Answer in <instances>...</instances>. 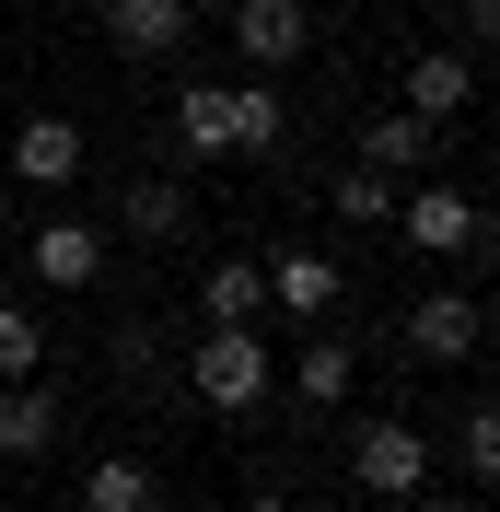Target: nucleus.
<instances>
[{
    "mask_svg": "<svg viewBox=\"0 0 500 512\" xmlns=\"http://www.w3.org/2000/svg\"><path fill=\"white\" fill-rule=\"evenodd\" d=\"M396 233H407V256H466V268H489V210L454 175H407L396 187Z\"/></svg>",
    "mask_w": 500,
    "mask_h": 512,
    "instance_id": "nucleus-1",
    "label": "nucleus"
},
{
    "mask_svg": "<svg viewBox=\"0 0 500 512\" xmlns=\"http://www.w3.org/2000/svg\"><path fill=\"white\" fill-rule=\"evenodd\" d=\"M187 384H198V408L256 419L268 396H280V361H268V338H256V326H210V338H198V361H187Z\"/></svg>",
    "mask_w": 500,
    "mask_h": 512,
    "instance_id": "nucleus-2",
    "label": "nucleus"
},
{
    "mask_svg": "<svg viewBox=\"0 0 500 512\" xmlns=\"http://www.w3.org/2000/svg\"><path fill=\"white\" fill-rule=\"evenodd\" d=\"M349 489H373V501H419V489H431V443H419L407 419H361V431H349Z\"/></svg>",
    "mask_w": 500,
    "mask_h": 512,
    "instance_id": "nucleus-3",
    "label": "nucleus"
},
{
    "mask_svg": "<svg viewBox=\"0 0 500 512\" xmlns=\"http://www.w3.org/2000/svg\"><path fill=\"white\" fill-rule=\"evenodd\" d=\"M477 338H489V303H477V291H419V303H407V350L431 361V373H454V361H477Z\"/></svg>",
    "mask_w": 500,
    "mask_h": 512,
    "instance_id": "nucleus-4",
    "label": "nucleus"
},
{
    "mask_svg": "<svg viewBox=\"0 0 500 512\" xmlns=\"http://www.w3.org/2000/svg\"><path fill=\"white\" fill-rule=\"evenodd\" d=\"M175 152L187 163H245V82H187L175 94Z\"/></svg>",
    "mask_w": 500,
    "mask_h": 512,
    "instance_id": "nucleus-5",
    "label": "nucleus"
},
{
    "mask_svg": "<svg viewBox=\"0 0 500 512\" xmlns=\"http://www.w3.org/2000/svg\"><path fill=\"white\" fill-rule=\"evenodd\" d=\"M24 268H35L47 291H94V280H105V222H82V210L35 222V233H24Z\"/></svg>",
    "mask_w": 500,
    "mask_h": 512,
    "instance_id": "nucleus-6",
    "label": "nucleus"
},
{
    "mask_svg": "<svg viewBox=\"0 0 500 512\" xmlns=\"http://www.w3.org/2000/svg\"><path fill=\"white\" fill-rule=\"evenodd\" d=\"M70 175H82V128L70 117H12V187L70 198Z\"/></svg>",
    "mask_w": 500,
    "mask_h": 512,
    "instance_id": "nucleus-7",
    "label": "nucleus"
},
{
    "mask_svg": "<svg viewBox=\"0 0 500 512\" xmlns=\"http://www.w3.org/2000/svg\"><path fill=\"white\" fill-rule=\"evenodd\" d=\"M233 47H245V70H291L314 47V12L303 0H233Z\"/></svg>",
    "mask_w": 500,
    "mask_h": 512,
    "instance_id": "nucleus-8",
    "label": "nucleus"
},
{
    "mask_svg": "<svg viewBox=\"0 0 500 512\" xmlns=\"http://www.w3.org/2000/svg\"><path fill=\"white\" fill-rule=\"evenodd\" d=\"M117 222H128V245H187L198 233V187L187 175H140V187L117 198Z\"/></svg>",
    "mask_w": 500,
    "mask_h": 512,
    "instance_id": "nucleus-9",
    "label": "nucleus"
},
{
    "mask_svg": "<svg viewBox=\"0 0 500 512\" xmlns=\"http://www.w3.org/2000/svg\"><path fill=\"white\" fill-rule=\"evenodd\" d=\"M187 0H105V47H117V59H175V47H187Z\"/></svg>",
    "mask_w": 500,
    "mask_h": 512,
    "instance_id": "nucleus-10",
    "label": "nucleus"
},
{
    "mask_svg": "<svg viewBox=\"0 0 500 512\" xmlns=\"http://www.w3.org/2000/svg\"><path fill=\"white\" fill-rule=\"evenodd\" d=\"M268 303H280V315H303V326H326V315L349 303V291H338V256H314V245L268 256Z\"/></svg>",
    "mask_w": 500,
    "mask_h": 512,
    "instance_id": "nucleus-11",
    "label": "nucleus"
},
{
    "mask_svg": "<svg viewBox=\"0 0 500 512\" xmlns=\"http://www.w3.org/2000/svg\"><path fill=\"white\" fill-rule=\"evenodd\" d=\"M466 105H477V59H466V47H419V59H407V117H466Z\"/></svg>",
    "mask_w": 500,
    "mask_h": 512,
    "instance_id": "nucleus-12",
    "label": "nucleus"
},
{
    "mask_svg": "<svg viewBox=\"0 0 500 512\" xmlns=\"http://www.w3.org/2000/svg\"><path fill=\"white\" fill-rule=\"evenodd\" d=\"M35 454H59V396L47 384H0V466H35Z\"/></svg>",
    "mask_w": 500,
    "mask_h": 512,
    "instance_id": "nucleus-13",
    "label": "nucleus"
},
{
    "mask_svg": "<svg viewBox=\"0 0 500 512\" xmlns=\"http://www.w3.org/2000/svg\"><path fill=\"white\" fill-rule=\"evenodd\" d=\"M198 315L210 326H256L268 315V256H210L198 268Z\"/></svg>",
    "mask_w": 500,
    "mask_h": 512,
    "instance_id": "nucleus-14",
    "label": "nucleus"
},
{
    "mask_svg": "<svg viewBox=\"0 0 500 512\" xmlns=\"http://www.w3.org/2000/svg\"><path fill=\"white\" fill-rule=\"evenodd\" d=\"M431 140H442V128L396 105V117H361V152H349V163H373V175H396V187H407V175H431Z\"/></svg>",
    "mask_w": 500,
    "mask_h": 512,
    "instance_id": "nucleus-15",
    "label": "nucleus"
},
{
    "mask_svg": "<svg viewBox=\"0 0 500 512\" xmlns=\"http://www.w3.org/2000/svg\"><path fill=\"white\" fill-rule=\"evenodd\" d=\"M82 512H163V478L140 454H94L82 466Z\"/></svg>",
    "mask_w": 500,
    "mask_h": 512,
    "instance_id": "nucleus-16",
    "label": "nucleus"
},
{
    "mask_svg": "<svg viewBox=\"0 0 500 512\" xmlns=\"http://www.w3.org/2000/svg\"><path fill=\"white\" fill-rule=\"evenodd\" d=\"M349 373H361V361H349V338H338V326H314V338H303V361H291V396L338 408V396H349Z\"/></svg>",
    "mask_w": 500,
    "mask_h": 512,
    "instance_id": "nucleus-17",
    "label": "nucleus"
},
{
    "mask_svg": "<svg viewBox=\"0 0 500 512\" xmlns=\"http://www.w3.org/2000/svg\"><path fill=\"white\" fill-rule=\"evenodd\" d=\"M326 210H338V222H396V175H373V163H338V187H326Z\"/></svg>",
    "mask_w": 500,
    "mask_h": 512,
    "instance_id": "nucleus-18",
    "label": "nucleus"
},
{
    "mask_svg": "<svg viewBox=\"0 0 500 512\" xmlns=\"http://www.w3.org/2000/svg\"><path fill=\"white\" fill-rule=\"evenodd\" d=\"M280 140H291V105H280V82L256 70V82H245V163H268Z\"/></svg>",
    "mask_w": 500,
    "mask_h": 512,
    "instance_id": "nucleus-19",
    "label": "nucleus"
},
{
    "mask_svg": "<svg viewBox=\"0 0 500 512\" xmlns=\"http://www.w3.org/2000/svg\"><path fill=\"white\" fill-rule=\"evenodd\" d=\"M35 361H47V326H35L24 303H0V384H24Z\"/></svg>",
    "mask_w": 500,
    "mask_h": 512,
    "instance_id": "nucleus-20",
    "label": "nucleus"
},
{
    "mask_svg": "<svg viewBox=\"0 0 500 512\" xmlns=\"http://www.w3.org/2000/svg\"><path fill=\"white\" fill-rule=\"evenodd\" d=\"M454 466H466L477 489L500 478V419H489V408H466V431H454Z\"/></svg>",
    "mask_w": 500,
    "mask_h": 512,
    "instance_id": "nucleus-21",
    "label": "nucleus"
},
{
    "mask_svg": "<svg viewBox=\"0 0 500 512\" xmlns=\"http://www.w3.org/2000/svg\"><path fill=\"white\" fill-rule=\"evenodd\" d=\"M454 35H466V47H489V35H500V0H454Z\"/></svg>",
    "mask_w": 500,
    "mask_h": 512,
    "instance_id": "nucleus-22",
    "label": "nucleus"
},
{
    "mask_svg": "<svg viewBox=\"0 0 500 512\" xmlns=\"http://www.w3.org/2000/svg\"><path fill=\"white\" fill-rule=\"evenodd\" d=\"M233 512H303V501H291V489H245Z\"/></svg>",
    "mask_w": 500,
    "mask_h": 512,
    "instance_id": "nucleus-23",
    "label": "nucleus"
},
{
    "mask_svg": "<svg viewBox=\"0 0 500 512\" xmlns=\"http://www.w3.org/2000/svg\"><path fill=\"white\" fill-rule=\"evenodd\" d=\"M12 210H24V187H12V175H0V233H12Z\"/></svg>",
    "mask_w": 500,
    "mask_h": 512,
    "instance_id": "nucleus-24",
    "label": "nucleus"
},
{
    "mask_svg": "<svg viewBox=\"0 0 500 512\" xmlns=\"http://www.w3.org/2000/svg\"><path fill=\"white\" fill-rule=\"evenodd\" d=\"M0 512H12V489H0Z\"/></svg>",
    "mask_w": 500,
    "mask_h": 512,
    "instance_id": "nucleus-25",
    "label": "nucleus"
}]
</instances>
